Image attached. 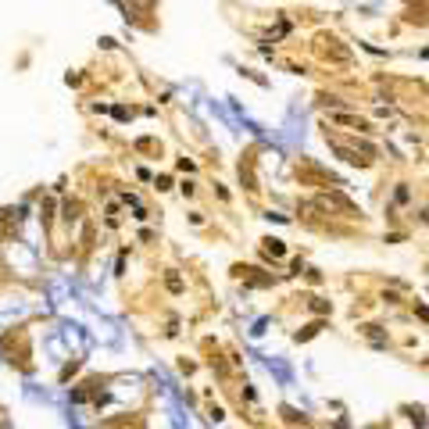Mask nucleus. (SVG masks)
Returning <instances> with one entry per match:
<instances>
[{
    "instance_id": "1",
    "label": "nucleus",
    "mask_w": 429,
    "mask_h": 429,
    "mask_svg": "<svg viewBox=\"0 0 429 429\" xmlns=\"http://www.w3.org/2000/svg\"><path fill=\"white\" fill-rule=\"evenodd\" d=\"M412 422H415L419 429L426 426V419H422V408H412Z\"/></svg>"
}]
</instances>
